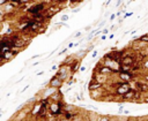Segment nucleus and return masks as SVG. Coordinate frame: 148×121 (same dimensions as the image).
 <instances>
[{
    "label": "nucleus",
    "instance_id": "f257e3e1",
    "mask_svg": "<svg viewBox=\"0 0 148 121\" xmlns=\"http://www.w3.org/2000/svg\"><path fill=\"white\" fill-rule=\"evenodd\" d=\"M117 91V94H121V96H124L125 93H127L130 90H131V85H130V83H125V82H121L118 86H117V89H116Z\"/></svg>",
    "mask_w": 148,
    "mask_h": 121
},
{
    "label": "nucleus",
    "instance_id": "f03ea898",
    "mask_svg": "<svg viewBox=\"0 0 148 121\" xmlns=\"http://www.w3.org/2000/svg\"><path fill=\"white\" fill-rule=\"evenodd\" d=\"M44 8H45V7H44L43 3H38V5H35V6L30 7V8H28V12L31 13V14H34V15H36V14H40V12H42Z\"/></svg>",
    "mask_w": 148,
    "mask_h": 121
},
{
    "label": "nucleus",
    "instance_id": "7ed1b4c3",
    "mask_svg": "<svg viewBox=\"0 0 148 121\" xmlns=\"http://www.w3.org/2000/svg\"><path fill=\"white\" fill-rule=\"evenodd\" d=\"M61 103H53L50 105V112L52 114H59L61 111Z\"/></svg>",
    "mask_w": 148,
    "mask_h": 121
},
{
    "label": "nucleus",
    "instance_id": "20e7f679",
    "mask_svg": "<svg viewBox=\"0 0 148 121\" xmlns=\"http://www.w3.org/2000/svg\"><path fill=\"white\" fill-rule=\"evenodd\" d=\"M118 76H119V78H120L121 81H124L125 83H130V81H131L132 77H133V75H132L131 73H123V71H119Z\"/></svg>",
    "mask_w": 148,
    "mask_h": 121
},
{
    "label": "nucleus",
    "instance_id": "39448f33",
    "mask_svg": "<svg viewBox=\"0 0 148 121\" xmlns=\"http://www.w3.org/2000/svg\"><path fill=\"white\" fill-rule=\"evenodd\" d=\"M135 88H136V91H139V92H147L148 91V83L136 82L135 83Z\"/></svg>",
    "mask_w": 148,
    "mask_h": 121
},
{
    "label": "nucleus",
    "instance_id": "423d86ee",
    "mask_svg": "<svg viewBox=\"0 0 148 121\" xmlns=\"http://www.w3.org/2000/svg\"><path fill=\"white\" fill-rule=\"evenodd\" d=\"M61 84H62V81H61L59 77H57V76L53 77V78L50 81V85H51L52 88H58V89H59V88L61 86Z\"/></svg>",
    "mask_w": 148,
    "mask_h": 121
},
{
    "label": "nucleus",
    "instance_id": "0eeeda50",
    "mask_svg": "<svg viewBox=\"0 0 148 121\" xmlns=\"http://www.w3.org/2000/svg\"><path fill=\"white\" fill-rule=\"evenodd\" d=\"M133 63H134V59L132 56H130V55L124 56L121 59V62H120V65H125V66H132Z\"/></svg>",
    "mask_w": 148,
    "mask_h": 121
},
{
    "label": "nucleus",
    "instance_id": "6e6552de",
    "mask_svg": "<svg viewBox=\"0 0 148 121\" xmlns=\"http://www.w3.org/2000/svg\"><path fill=\"white\" fill-rule=\"evenodd\" d=\"M101 86H102V84L99 82H97L96 80H91V82L89 83V90H91V91L98 90Z\"/></svg>",
    "mask_w": 148,
    "mask_h": 121
},
{
    "label": "nucleus",
    "instance_id": "1a4fd4ad",
    "mask_svg": "<svg viewBox=\"0 0 148 121\" xmlns=\"http://www.w3.org/2000/svg\"><path fill=\"white\" fill-rule=\"evenodd\" d=\"M15 55H16V53H14L13 51H10V52H7V53L0 55V60H1V61H3V60H10V59H13Z\"/></svg>",
    "mask_w": 148,
    "mask_h": 121
},
{
    "label": "nucleus",
    "instance_id": "9d476101",
    "mask_svg": "<svg viewBox=\"0 0 148 121\" xmlns=\"http://www.w3.org/2000/svg\"><path fill=\"white\" fill-rule=\"evenodd\" d=\"M134 94H135V90H132V89H131L127 93H125V94L123 96V99H124V100H128V99L131 100V99H134Z\"/></svg>",
    "mask_w": 148,
    "mask_h": 121
},
{
    "label": "nucleus",
    "instance_id": "9b49d317",
    "mask_svg": "<svg viewBox=\"0 0 148 121\" xmlns=\"http://www.w3.org/2000/svg\"><path fill=\"white\" fill-rule=\"evenodd\" d=\"M112 71H113V69L110 68V67H106V66H103V67L99 68V74H103V75L109 74V73H112Z\"/></svg>",
    "mask_w": 148,
    "mask_h": 121
},
{
    "label": "nucleus",
    "instance_id": "f8f14e48",
    "mask_svg": "<svg viewBox=\"0 0 148 121\" xmlns=\"http://www.w3.org/2000/svg\"><path fill=\"white\" fill-rule=\"evenodd\" d=\"M77 69H80V61H75L74 63H72L71 66V71H76Z\"/></svg>",
    "mask_w": 148,
    "mask_h": 121
},
{
    "label": "nucleus",
    "instance_id": "ddd939ff",
    "mask_svg": "<svg viewBox=\"0 0 148 121\" xmlns=\"http://www.w3.org/2000/svg\"><path fill=\"white\" fill-rule=\"evenodd\" d=\"M120 71H123V73H130L131 71V66L120 65Z\"/></svg>",
    "mask_w": 148,
    "mask_h": 121
},
{
    "label": "nucleus",
    "instance_id": "4468645a",
    "mask_svg": "<svg viewBox=\"0 0 148 121\" xmlns=\"http://www.w3.org/2000/svg\"><path fill=\"white\" fill-rule=\"evenodd\" d=\"M105 78H106V76H105V75H103V74H99V76L97 77V80H96V81H97V82H99V83L102 84L103 82H105Z\"/></svg>",
    "mask_w": 148,
    "mask_h": 121
},
{
    "label": "nucleus",
    "instance_id": "2eb2a0df",
    "mask_svg": "<svg viewBox=\"0 0 148 121\" xmlns=\"http://www.w3.org/2000/svg\"><path fill=\"white\" fill-rule=\"evenodd\" d=\"M51 98H56V100H59V99H61V92L58 90V91H57V94H56V93H53V94L51 96Z\"/></svg>",
    "mask_w": 148,
    "mask_h": 121
},
{
    "label": "nucleus",
    "instance_id": "dca6fc26",
    "mask_svg": "<svg viewBox=\"0 0 148 121\" xmlns=\"http://www.w3.org/2000/svg\"><path fill=\"white\" fill-rule=\"evenodd\" d=\"M139 40H140V41H146V43L148 44V33H146V35L141 36V37L139 38Z\"/></svg>",
    "mask_w": 148,
    "mask_h": 121
},
{
    "label": "nucleus",
    "instance_id": "f3484780",
    "mask_svg": "<svg viewBox=\"0 0 148 121\" xmlns=\"http://www.w3.org/2000/svg\"><path fill=\"white\" fill-rule=\"evenodd\" d=\"M140 96H141V94H140V92L135 90V94H134V99H138V98H140Z\"/></svg>",
    "mask_w": 148,
    "mask_h": 121
},
{
    "label": "nucleus",
    "instance_id": "a211bd4d",
    "mask_svg": "<svg viewBox=\"0 0 148 121\" xmlns=\"http://www.w3.org/2000/svg\"><path fill=\"white\" fill-rule=\"evenodd\" d=\"M69 18V16H67V15H64V16H61V21H67Z\"/></svg>",
    "mask_w": 148,
    "mask_h": 121
},
{
    "label": "nucleus",
    "instance_id": "6ab92c4d",
    "mask_svg": "<svg viewBox=\"0 0 148 121\" xmlns=\"http://www.w3.org/2000/svg\"><path fill=\"white\" fill-rule=\"evenodd\" d=\"M9 1H6V0H1L0 1V6H3V5H6V3H8Z\"/></svg>",
    "mask_w": 148,
    "mask_h": 121
},
{
    "label": "nucleus",
    "instance_id": "aec40b11",
    "mask_svg": "<svg viewBox=\"0 0 148 121\" xmlns=\"http://www.w3.org/2000/svg\"><path fill=\"white\" fill-rule=\"evenodd\" d=\"M132 15H133V13H132V12H131V13H127V14H126V15H125V16H124V17H125V18H126V17H130V16H132Z\"/></svg>",
    "mask_w": 148,
    "mask_h": 121
},
{
    "label": "nucleus",
    "instance_id": "412c9836",
    "mask_svg": "<svg viewBox=\"0 0 148 121\" xmlns=\"http://www.w3.org/2000/svg\"><path fill=\"white\" fill-rule=\"evenodd\" d=\"M96 55H97V51H94V52L91 53V56H92V58H95Z\"/></svg>",
    "mask_w": 148,
    "mask_h": 121
},
{
    "label": "nucleus",
    "instance_id": "4be33fe9",
    "mask_svg": "<svg viewBox=\"0 0 148 121\" xmlns=\"http://www.w3.org/2000/svg\"><path fill=\"white\" fill-rule=\"evenodd\" d=\"M99 121H109V120H108V118L103 116V118H101V119H99Z\"/></svg>",
    "mask_w": 148,
    "mask_h": 121
},
{
    "label": "nucleus",
    "instance_id": "5701e85b",
    "mask_svg": "<svg viewBox=\"0 0 148 121\" xmlns=\"http://www.w3.org/2000/svg\"><path fill=\"white\" fill-rule=\"evenodd\" d=\"M79 70H80V71H84V70H86V67H84V66H83V67H80Z\"/></svg>",
    "mask_w": 148,
    "mask_h": 121
},
{
    "label": "nucleus",
    "instance_id": "b1692460",
    "mask_svg": "<svg viewBox=\"0 0 148 121\" xmlns=\"http://www.w3.org/2000/svg\"><path fill=\"white\" fill-rule=\"evenodd\" d=\"M114 17H116V15H114V14H112V15H111V16H110V20H113V18H114Z\"/></svg>",
    "mask_w": 148,
    "mask_h": 121
},
{
    "label": "nucleus",
    "instance_id": "393cba45",
    "mask_svg": "<svg viewBox=\"0 0 148 121\" xmlns=\"http://www.w3.org/2000/svg\"><path fill=\"white\" fill-rule=\"evenodd\" d=\"M102 33H108V29H104V30L102 31Z\"/></svg>",
    "mask_w": 148,
    "mask_h": 121
},
{
    "label": "nucleus",
    "instance_id": "a878e982",
    "mask_svg": "<svg viewBox=\"0 0 148 121\" xmlns=\"http://www.w3.org/2000/svg\"><path fill=\"white\" fill-rule=\"evenodd\" d=\"M80 36H81V32H77V33L75 35V37H80Z\"/></svg>",
    "mask_w": 148,
    "mask_h": 121
},
{
    "label": "nucleus",
    "instance_id": "bb28decb",
    "mask_svg": "<svg viewBox=\"0 0 148 121\" xmlns=\"http://www.w3.org/2000/svg\"><path fill=\"white\" fill-rule=\"evenodd\" d=\"M43 74H44V71H39V73H37L38 76H39V75H43Z\"/></svg>",
    "mask_w": 148,
    "mask_h": 121
},
{
    "label": "nucleus",
    "instance_id": "cd10ccee",
    "mask_svg": "<svg viewBox=\"0 0 148 121\" xmlns=\"http://www.w3.org/2000/svg\"><path fill=\"white\" fill-rule=\"evenodd\" d=\"M145 103H148V97H147V98L145 99Z\"/></svg>",
    "mask_w": 148,
    "mask_h": 121
}]
</instances>
